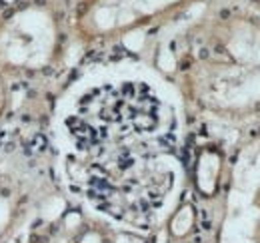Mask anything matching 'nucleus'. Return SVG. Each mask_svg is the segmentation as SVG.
Instances as JSON below:
<instances>
[{
  "label": "nucleus",
  "instance_id": "1",
  "mask_svg": "<svg viewBox=\"0 0 260 243\" xmlns=\"http://www.w3.org/2000/svg\"><path fill=\"white\" fill-rule=\"evenodd\" d=\"M176 116L160 90L138 78L100 80L80 90L60 116L66 161L172 152Z\"/></svg>",
  "mask_w": 260,
  "mask_h": 243
},
{
  "label": "nucleus",
  "instance_id": "2",
  "mask_svg": "<svg viewBox=\"0 0 260 243\" xmlns=\"http://www.w3.org/2000/svg\"><path fill=\"white\" fill-rule=\"evenodd\" d=\"M74 191L94 212L130 229H152L170 215L182 180L174 152L100 161H66Z\"/></svg>",
  "mask_w": 260,
  "mask_h": 243
},
{
  "label": "nucleus",
  "instance_id": "3",
  "mask_svg": "<svg viewBox=\"0 0 260 243\" xmlns=\"http://www.w3.org/2000/svg\"><path fill=\"white\" fill-rule=\"evenodd\" d=\"M62 46V16L54 2L18 0L0 14V66L12 80L54 70Z\"/></svg>",
  "mask_w": 260,
  "mask_h": 243
},
{
  "label": "nucleus",
  "instance_id": "4",
  "mask_svg": "<svg viewBox=\"0 0 260 243\" xmlns=\"http://www.w3.org/2000/svg\"><path fill=\"white\" fill-rule=\"evenodd\" d=\"M192 0H82L74 24L84 40H102L132 30Z\"/></svg>",
  "mask_w": 260,
  "mask_h": 243
},
{
  "label": "nucleus",
  "instance_id": "5",
  "mask_svg": "<svg viewBox=\"0 0 260 243\" xmlns=\"http://www.w3.org/2000/svg\"><path fill=\"white\" fill-rule=\"evenodd\" d=\"M44 195L30 172H0V243H16L38 227Z\"/></svg>",
  "mask_w": 260,
  "mask_h": 243
},
{
  "label": "nucleus",
  "instance_id": "6",
  "mask_svg": "<svg viewBox=\"0 0 260 243\" xmlns=\"http://www.w3.org/2000/svg\"><path fill=\"white\" fill-rule=\"evenodd\" d=\"M220 164V157L214 152H204L198 159V187L204 191V193H212L214 185H216V176H218V166Z\"/></svg>",
  "mask_w": 260,
  "mask_h": 243
},
{
  "label": "nucleus",
  "instance_id": "7",
  "mask_svg": "<svg viewBox=\"0 0 260 243\" xmlns=\"http://www.w3.org/2000/svg\"><path fill=\"white\" fill-rule=\"evenodd\" d=\"M12 78L0 66V126L6 122L12 108Z\"/></svg>",
  "mask_w": 260,
  "mask_h": 243
}]
</instances>
